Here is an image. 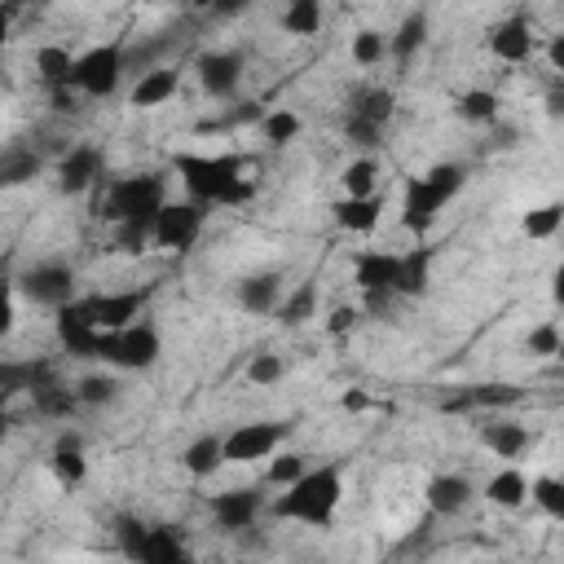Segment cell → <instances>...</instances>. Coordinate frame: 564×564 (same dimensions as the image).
I'll list each match as a JSON object with an SVG mask.
<instances>
[{
	"instance_id": "6da1fadb",
	"label": "cell",
	"mask_w": 564,
	"mask_h": 564,
	"mask_svg": "<svg viewBox=\"0 0 564 564\" xmlns=\"http://www.w3.org/2000/svg\"><path fill=\"white\" fill-rule=\"evenodd\" d=\"M172 167H176L189 203H198V207H242L256 194V185L242 176V167H247L242 154H176Z\"/></svg>"
},
{
	"instance_id": "7a4b0ae2",
	"label": "cell",
	"mask_w": 564,
	"mask_h": 564,
	"mask_svg": "<svg viewBox=\"0 0 564 564\" xmlns=\"http://www.w3.org/2000/svg\"><path fill=\"white\" fill-rule=\"evenodd\" d=\"M339 502H344V467L339 463H317L295 485L282 489V498L273 502V516L278 520H300V524L326 529L335 520Z\"/></svg>"
},
{
	"instance_id": "3957f363",
	"label": "cell",
	"mask_w": 564,
	"mask_h": 564,
	"mask_svg": "<svg viewBox=\"0 0 564 564\" xmlns=\"http://www.w3.org/2000/svg\"><path fill=\"white\" fill-rule=\"evenodd\" d=\"M467 167L463 163H436L419 176H405L401 185V225L410 234H427L436 225V216L449 207V198L463 189Z\"/></svg>"
},
{
	"instance_id": "277c9868",
	"label": "cell",
	"mask_w": 564,
	"mask_h": 564,
	"mask_svg": "<svg viewBox=\"0 0 564 564\" xmlns=\"http://www.w3.org/2000/svg\"><path fill=\"white\" fill-rule=\"evenodd\" d=\"M163 203H167V176L163 172H137V176H119V181L106 185V198L97 203V216L110 220V225L154 220Z\"/></svg>"
},
{
	"instance_id": "5b68a950",
	"label": "cell",
	"mask_w": 564,
	"mask_h": 564,
	"mask_svg": "<svg viewBox=\"0 0 564 564\" xmlns=\"http://www.w3.org/2000/svg\"><path fill=\"white\" fill-rule=\"evenodd\" d=\"M97 357L119 366V370H150L163 357V339L150 322H132L123 330H101L97 335Z\"/></svg>"
},
{
	"instance_id": "8992f818",
	"label": "cell",
	"mask_w": 564,
	"mask_h": 564,
	"mask_svg": "<svg viewBox=\"0 0 564 564\" xmlns=\"http://www.w3.org/2000/svg\"><path fill=\"white\" fill-rule=\"evenodd\" d=\"M123 79V40H110V44H93L88 53L75 57V70H70V88L79 97H110Z\"/></svg>"
},
{
	"instance_id": "52a82bcc",
	"label": "cell",
	"mask_w": 564,
	"mask_h": 564,
	"mask_svg": "<svg viewBox=\"0 0 564 564\" xmlns=\"http://www.w3.org/2000/svg\"><path fill=\"white\" fill-rule=\"evenodd\" d=\"M286 436H291V423H286V419L238 423L229 436H220V445H225V463H260V458H269Z\"/></svg>"
},
{
	"instance_id": "ba28073f",
	"label": "cell",
	"mask_w": 564,
	"mask_h": 564,
	"mask_svg": "<svg viewBox=\"0 0 564 564\" xmlns=\"http://www.w3.org/2000/svg\"><path fill=\"white\" fill-rule=\"evenodd\" d=\"M31 304H40V308H62V304H70L75 300V269L70 264H57V260H44V264H31V269H22L18 273V282H13Z\"/></svg>"
},
{
	"instance_id": "9c48e42d",
	"label": "cell",
	"mask_w": 564,
	"mask_h": 564,
	"mask_svg": "<svg viewBox=\"0 0 564 564\" xmlns=\"http://www.w3.org/2000/svg\"><path fill=\"white\" fill-rule=\"evenodd\" d=\"M203 220H207V207L198 203H163L150 225V242L163 251H189L203 234Z\"/></svg>"
},
{
	"instance_id": "30bf717a",
	"label": "cell",
	"mask_w": 564,
	"mask_h": 564,
	"mask_svg": "<svg viewBox=\"0 0 564 564\" xmlns=\"http://www.w3.org/2000/svg\"><path fill=\"white\" fill-rule=\"evenodd\" d=\"M145 295L150 291H97V295H84L79 300V308H84V317L97 326V330H123V326H132L137 317H141V304H145Z\"/></svg>"
},
{
	"instance_id": "8fae6325",
	"label": "cell",
	"mask_w": 564,
	"mask_h": 564,
	"mask_svg": "<svg viewBox=\"0 0 564 564\" xmlns=\"http://www.w3.org/2000/svg\"><path fill=\"white\" fill-rule=\"evenodd\" d=\"M194 70H198L203 93H207V97H216V101L234 97V93H238V84H242V57H238V53H229V48L198 53Z\"/></svg>"
},
{
	"instance_id": "7c38bea8",
	"label": "cell",
	"mask_w": 564,
	"mask_h": 564,
	"mask_svg": "<svg viewBox=\"0 0 564 564\" xmlns=\"http://www.w3.org/2000/svg\"><path fill=\"white\" fill-rule=\"evenodd\" d=\"M264 511V494L260 489H225V494H212V520L229 533L238 529H256Z\"/></svg>"
},
{
	"instance_id": "4fadbf2b",
	"label": "cell",
	"mask_w": 564,
	"mask_h": 564,
	"mask_svg": "<svg viewBox=\"0 0 564 564\" xmlns=\"http://www.w3.org/2000/svg\"><path fill=\"white\" fill-rule=\"evenodd\" d=\"M489 53L498 57V62H511V66H520V62H529L533 57V26H529V18L524 13H511V18H502V22H494V31H489Z\"/></svg>"
},
{
	"instance_id": "5bb4252c",
	"label": "cell",
	"mask_w": 564,
	"mask_h": 564,
	"mask_svg": "<svg viewBox=\"0 0 564 564\" xmlns=\"http://www.w3.org/2000/svg\"><path fill=\"white\" fill-rule=\"evenodd\" d=\"M97 176H101V150L97 145H70L57 159V189L62 194H84L97 185Z\"/></svg>"
},
{
	"instance_id": "9a60e30c",
	"label": "cell",
	"mask_w": 564,
	"mask_h": 564,
	"mask_svg": "<svg viewBox=\"0 0 564 564\" xmlns=\"http://www.w3.org/2000/svg\"><path fill=\"white\" fill-rule=\"evenodd\" d=\"M97 335H101V330L84 317L79 300H70V304L57 308V344H62L70 357H97Z\"/></svg>"
},
{
	"instance_id": "2e32d148",
	"label": "cell",
	"mask_w": 564,
	"mask_h": 564,
	"mask_svg": "<svg viewBox=\"0 0 564 564\" xmlns=\"http://www.w3.org/2000/svg\"><path fill=\"white\" fill-rule=\"evenodd\" d=\"M423 498H427V507H432L436 516H458V511L471 507L476 485H471L467 476H458V471H436V476L427 480Z\"/></svg>"
},
{
	"instance_id": "e0dca14e",
	"label": "cell",
	"mask_w": 564,
	"mask_h": 564,
	"mask_svg": "<svg viewBox=\"0 0 564 564\" xmlns=\"http://www.w3.org/2000/svg\"><path fill=\"white\" fill-rule=\"evenodd\" d=\"M352 282L361 295H375V291L397 295V251H361L352 260Z\"/></svg>"
},
{
	"instance_id": "ac0fdd59",
	"label": "cell",
	"mask_w": 564,
	"mask_h": 564,
	"mask_svg": "<svg viewBox=\"0 0 564 564\" xmlns=\"http://www.w3.org/2000/svg\"><path fill=\"white\" fill-rule=\"evenodd\" d=\"M176 88H181V70H176V66H150V70H141V79L132 84V97H128V101H132L137 110H154V106L172 101Z\"/></svg>"
},
{
	"instance_id": "d6986e66",
	"label": "cell",
	"mask_w": 564,
	"mask_h": 564,
	"mask_svg": "<svg viewBox=\"0 0 564 564\" xmlns=\"http://www.w3.org/2000/svg\"><path fill=\"white\" fill-rule=\"evenodd\" d=\"M432 282V247H410V251H397V295L414 300L423 295Z\"/></svg>"
},
{
	"instance_id": "ffe728a7",
	"label": "cell",
	"mask_w": 564,
	"mask_h": 564,
	"mask_svg": "<svg viewBox=\"0 0 564 564\" xmlns=\"http://www.w3.org/2000/svg\"><path fill=\"white\" fill-rule=\"evenodd\" d=\"M181 467H185L194 480H207V476H216V471L225 467V445H220V436H216V432H203V436H194V441L185 445V454H181Z\"/></svg>"
},
{
	"instance_id": "44dd1931",
	"label": "cell",
	"mask_w": 564,
	"mask_h": 564,
	"mask_svg": "<svg viewBox=\"0 0 564 564\" xmlns=\"http://www.w3.org/2000/svg\"><path fill=\"white\" fill-rule=\"evenodd\" d=\"M137 564H189V551H185V542L172 524H150Z\"/></svg>"
},
{
	"instance_id": "7402d4cb",
	"label": "cell",
	"mask_w": 564,
	"mask_h": 564,
	"mask_svg": "<svg viewBox=\"0 0 564 564\" xmlns=\"http://www.w3.org/2000/svg\"><path fill=\"white\" fill-rule=\"evenodd\" d=\"M330 212H335V225H339V229H348V234H370V229L379 225V216H383V198H379V194H370V198H339Z\"/></svg>"
},
{
	"instance_id": "603a6c76",
	"label": "cell",
	"mask_w": 564,
	"mask_h": 564,
	"mask_svg": "<svg viewBox=\"0 0 564 564\" xmlns=\"http://www.w3.org/2000/svg\"><path fill=\"white\" fill-rule=\"evenodd\" d=\"M282 300V278L278 273H251L238 282V304L247 313H273Z\"/></svg>"
},
{
	"instance_id": "cb8c5ba5",
	"label": "cell",
	"mask_w": 564,
	"mask_h": 564,
	"mask_svg": "<svg viewBox=\"0 0 564 564\" xmlns=\"http://www.w3.org/2000/svg\"><path fill=\"white\" fill-rule=\"evenodd\" d=\"M70 70H75V53L66 44L35 48V75L44 79V88H70Z\"/></svg>"
},
{
	"instance_id": "d4e9b609",
	"label": "cell",
	"mask_w": 564,
	"mask_h": 564,
	"mask_svg": "<svg viewBox=\"0 0 564 564\" xmlns=\"http://www.w3.org/2000/svg\"><path fill=\"white\" fill-rule=\"evenodd\" d=\"M485 498L494 502V507H524L529 502V476L520 471V467H502V471H494L489 480H485Z\"/></svg>"
},
{
	"instance_id": "484cf974",
	"label": "cell",
	"mask_w": 564,
	"mask_h": 564,
	"mask_svg": "<svg viewBox=\"0 0 564 564\" xmlns=\"http://www.w3.org/2000/svg\"><path fill=\"white\" fill-rule=\"evenodd\" d=\"M392 106H397V93H392V88H357V93H352V101H348V115H352V119H366V123L388 128Z\"/></svg>"
},
{
	"instance_id": "4316f807",
	"label": "cell",
	"mask_w": 564,
	"mask_h": 564,
	"mask_svg": "<svg viewBox=\"0 0 564 564\" xmlns=\"http://www.w3.org/2000/svg\"><path fill=\"white\" fill-rule=\"evenodd\" d=\"M427 31H432V22H427V13L423 9H414L401 26H397V35H388V53L397 57V62H410L423 44H427Z\"/></svg>"
},
{
	"instance_id": "83f0119b",
	"label": "cell",
	"mask_w": 564,
	"mask_h": 564,
	"mask_svg": "<svg viewBox=\"0 0 564 564\" xmlns=\"http://www.w3.org/2000/svg\"><path fill=\"white\" fill-rule=\"evenodd\" d=\"M485 445L498 454V458H520L524 449H529V427L524 423H507V419H494V423H485Z\"/></svg>"
},
{
	"instance_id": "f1b7e54d",
	"label": "cell",
	"mask_w": 564,
	"mask_h": 564,
	"mask_svg": "<svg viewBox=\"0 0 564 564\" xmlns=\"http://www.w3.org/2000/svg\"><path fill=\"white\" fill-rule=\"evenodd\" d=\"M31 397H35V414H44V419H66V414L79 405V401H75V388L57 383L53 375L40 379V383L31 388Z\"/></svg>"
},
{
	"instance_id": "f546056e",
	"label": "cell",
	"mask_w": 564,
	"mask_h": 564,
	"mask_svg": "<svg viewBox=\"0 0 564 564\" xmlns=\"http://www.w3.org/2000/svg\"><path fill=\"white\" fill-rule=\"evenodd\" d=\"M463 401H467V410H498V405L524 401V388H516V383H471L463 392Z\"/></svg>"
},
{
	"instance_id": "4dcf8cb0",
	"label": "cell",
	"mask_w": 564,
	"mask_h": 564,
	"mask_svg": "<svg viewBox=\"0 0 564 564\" xmlns=\"http://www.w3.org/2000/svg\"><path fill=\"white\" fill-rule=\"evenodd\" d=\"M498 93H489V88H467V93H458V101H454V110H458V119H467V123H494L498 119Z\"/></svg>"
},
{
	"instance_id": "1f68e13d",
	"label": "cell",
	"mask_w": 564,
	"mask_h": 564,
	"mask_svg": "<svg viewBox=\"0 0 564 564\" xmlns=\"http://www.w3.org/2000/svg\"><path fill=\"white\" fill-rule=\"evenodd\" d=\"M322 4L317 0H291L286 9H282V31L286 35H317L322 31Z\"/></svg>"
},
{
	"instance_id": "d6a6232c",
	"label": "cell",
	"mask_w": 564,
	"mask_h": 564,
	"mask_svg": "<svg viewBox=\"0 0 564 564\" xmlns=\"http://www.w3.org/2000/svg\"><path fill=\"white\" fill-rule=\"evenodd\" d=\"M375 181H379V163H375L370 154L352 159V163L344 167V176H339L344 198H370V194H375Z\"/></svg>"
},
{
	"instance_id": "836d02e7",
	"label": "cell",
	"mask_w": 564,
	"mask_h": 564,
	"mask_svg": "<svg viewBox=\"0 0 564 564\" xmlns=\"http://www.w3.org/2000/svg\"><path fill=\"white\" fill-rule=\"evenodd\" d=\"M313 308H317V291H313V282H304V286H295L291 295H282L273 313H278L282 326H300V322L313 317Z\"/></svg>"
},
{
	"instance_id": "e575fe53",
	"label": "cell",
	"mask_w": 564,
	"mask_h": 564,
	"mask_svg": "<svg viewBox=\"0 0 564 564\" xmlns=\"http://www.w3.org/2000/svg\"><path fill=\"white\" fill-rule=\"evenodd\" d=\"M48 467H53V476H57V485H62V489H79V485H84V476H88V458H84V449H66V445H57V449H53Z\"/></svg>"
},
{
	"instance_id": "d590c367",
	"label": "cell",
	"mask_w": 564,
	"mask_h": 564,
	"mask_svg": "<svg viewBox=\"0 0 564 564\" xmlns=\"http://www.w3.org/2000/svg\"><path fill=\"white\" fill-rule=\"evenodd\" d=\"M40 172V154H31V150H9V154H0V189H13V185H22V181H31Z\"/></svg>"
},
{
	"instance_id": "8d00e7d4",
	"label": "cell",
	"mask_w": 564,
	"mask_h": 564,
	"mask_svg": "<svg viewBox=\"0 0 564 564\" xmlns=\"http://www.w3.org/2000/svg\"><path fill=\"white\" fill-rule=\"evenodd\" d=\"M300 128H304V123H300V115H295V110H282V106H278V110H269V115L260 119V132H264V141H269V145H286V141H295V137H300Z\"/></svg>"
},
{
	"instance_id": "74e56055",
	"label": "cell",
	"mask_w": 564,
	"mask_h": 564,
	"mask_svg": "<svg viewBox=\"0 0 564 564\" xmlns=\"http://www.w3.org/2000/svg\"><path fill=\"white\" fill-rule=\"evenodd\" d=\"M529 502H538L551 520H564V485L555 476H533L529 480Z\"/></svg>"
},
{
	"instance_id": "f35d334b",
	"label": "cell",
	"mask_w": 564,
	"mask_h": 564,
	"mask_svg": "<svg viewBox=\"0 0 564 564\" xmlns=\"http://www.w3.org/2000/svg\"><path fill=\"white\" fill-rule=\"evenodd\" d=\"M119 397V379L115 375H84L79 383H75V401L79 405H106V401H115Z\"/></svg>"
},
{
	"instance_id": "ab89813d",
	"label": "cell",
	"mask_w": 564,
	"mask_h": 564,
	"mask_svg": "<svg viewBox=\"0 0 564 564\" xmlns=\"http://www.w3.org/2000/svg\"><path fill=\"white\" fill-rule=\"evenodd\" d=\"M560 220H564V203H542V207L524 212L520 229H524L529 238H551V234L560 229Z\"/></svg>"
},
{
	"instance_id": "60d3db41",
	"label": "cell",
	"mask_w": 564,
	"mask_h": 564,
	"mask_svg": "<svg viewBox=\"0 0 564 564\" xmlns=\"http://www.w3.org/2000/svg\"><path fill=\"white\" fill-rule=\"evenodd\" d=\"M388 57V35L383 31H357L352 35V62L357 66H375V62H383Z\"/></svg>"
},
{
	"instance_id": "b9f144b4",
	"label": "cell",
	"mask_w": 564,
	"mask_h": 564,
	"mask_svg": "<svg viewBox=\"0 0 564 564\" xmlns=\"http://www.w3.org/2000/svg\"><path fill=\"white\" fill-rule=\"evenodd\" d=\"M282 375H286V361H282L278 352H256V357L247 361V379H251L256 388H273V383H282Z\"/></svg>"
},
{
	"instance_id": "7bdbcfd3",
	"label": "cell",
	"mask_w": 564,
	"mask_h": 564,
	"mask_svg": "<svg viewBox=\"0 0 564 564\" xmlns=\"http://www.w3.org/2000/svg\"><path fill=\"white\" fill-rule=\"evenodd\" d=\"M304 471H308V458H304V454H282V458L269 463L264 485H282V489H286V485H295Z\"/></svg>"
},
{
	"instance_id": "ee69618b",
	"label": "cell",
	"mask_w": 564,
	"mask_h": 564,
	"mask_svg": "<svg viewBox=\"0 0 564 564\" xmlns=\"http://www.w3.org/2000/svg\"><path fill=\"white\" fill-rule=\"evenodd\" d=\"M524 348H529V357H555L560 352V326L555 322H538L529 335H524Z\"/></svg>"
},
{
	"instance_id": "f6af8a7d",
	"label": "cell",
	"mask_w": 564,
	"mask_h": 564,
	"mask_svg": "<svg viewBox=\"0 0 564 564\" xmlns=\"http://www.w3.org/2000/svg\"><path fill=\"white\" fill-rule=\"evenodd\" d=\"M145 529L150 524H141V520H132V516H123L119 524H115V542H119V551L137 564L141 560V546H145Z\"/></svg>"
},
{
	"instance_id": "bcb514c9",
	"label": "cell",
	"mask_w": 564,
	"mask_h": 564,
	"mask_svg": "<svg viewBox=\"0 0 564 564\" xmlns=\"http://www.w3.org/2000/svg\"><path fill=\"white\" fill-rule=\"evenodd\" d=\"M344 137H348V145H357V150H375V145L383 141V128L348 115V119H344Z\"/></svg>"
},
{
	"instance_id": "7dc6e473",
	"label": "cell",
	"mask_w": 564,
	"mask_h": 564,
	"mask_svg": "<svg viewBox=\"0 0 564 564\" xmlns=\"http://www.w3.org/2000/svg\"><path fill=\"white\" fill-rule=\"evenodd\" d=\"M357 322H361V308H352V304H339V308L326 317V330H330V335H348Z\"/></svg>"
},
{
	"instance_id": "c3c4849f",
	"label": "cell",
	"mask_w": 564,
	"mask_h": 564,
	"mask_svg": "<svg viewBox=\"0 0 564 564\" xmlns=\"http://www.w3.org/2000/svg\"><path fill=\"white\" fill-rule=\"evenodd\" d=\"M18 322V308H13V282L0 286V335H9Z\"/></svg>"
},
{
	"instance_id": "681fc988",
	"label": "cell",
	"mask_w": 564,
	"mask_h": 564,
	"mask_svg": "<svg viewBox=\"0 0 564 564\" xmlns=\"http://www.w3.org/2000/svg\"><path fill=\"white\" fill-rule=\"evenodd\" d=\"M48 101H53L57 115H70V110L79 106V93H75V88H48Z\"/></svg>"
},
{
	"instance_id": "f907efd6",
	"label": "cell",
	"mask_w": 564,
	"mask_h": 564,
	"mask_svg": "<svg viewBox=\"0 0 564 564\" xmlns=\"http://www.w3.org/2000/svg\"><path fill=\"white\" fill-rule=\"evenodd\" d=\"M546 57H551V70H564V35H551Z\"/></svg>"
},
{
	"instance_id": "816d5d0a",
	"label": "cell",
	"mask_w": 564,
	"mask_h": 564,
	"mask_svg": "<svg viewBox=\"0 0 564 564\" xmlns=\"http://www.w3.org/2000/svg\"><path fill=\"white\" fill-rule=\"evenodd\" d=\"M339 405H344V410H352V414H357V410H366V405H370V397H366V392H357V388H352V392H344V397H339Z\"/></svg>"
},
{
	"instance_id": "f5cc1de1",
	"label": "cell",
	"mask_w": 564,
	"mask_h": 564,
	"mask_svg": "<svg viewBox=\"0 0 564 564\" xmlns=\"http://www.w3.org/2000/svg\"><path fill=\"white\" fill-rule=\"evenodd\" d=\"M9 22H13V4H0V44L9 40Z\"/></svg>"
},
{
	"instance_id": "db71d44e",
	"label": "cell",
	"mask_w": 564,
	"mask_h": 564,
	"mask_svg": "<svg viewBox=\"0 0 564 564\" xmlns=\"http://www.w3.org/2000/svg\"><path fill=\"white\" fill-rule=\"evenodd\" d=\"M9 436V410H4V397H0V441Z\"/></svg>"
},
{
	"instance_id": "11a10c76",
	"label": "cell",
	"mask_w": 564,
	"mask_h": 564,
	"mask_svg": "<svg viewBox=\"0 0 564 564\" xmlns=\"http://www.w3.org/2000/svg\"><path fill=\"white\" fill-rule=\"evenodd\" d=\"M4 282H9V278H4V256H0V286H4Z\"/></svg>"
}]
</instances>
